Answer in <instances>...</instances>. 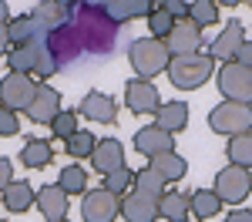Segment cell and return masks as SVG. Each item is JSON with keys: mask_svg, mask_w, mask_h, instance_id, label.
Wrapping results in <instances>:
<instances>
[{"mask_svg": "<svg viewBox=\"0 0 252 222\" xmlns=\"http://www.w3.org/2000/svg\"><path fill=\"white\" fill-rule=\"evenodd\" d=\"M58 189L64 195H84L88 192V168L84 165H67L58 179Z\"/></svg>", "mask_w": 252, "mask_h": 222, "instance_id": "cell-28", "label": "cell"}, {"mask_svg": "<svg viewBox=\"0 0 252 222\" xmlns=\"http://www.w3.org/2000/svg\"><path fill=\"white\" fill-rule=\"evenodd\" d=\"M61 111H64L61 108V91L51 88V84H37V95H34L31 108H27V118L34 125H51Z\"/></svg>", "mask_w": 252, "mask_h": 222, "instance_id": "cell-11", "label": "cell"}, {"mask_svg": "<svg viewBox=\"0 0 252 222\" xmlns=\"http://www.w3.org/2000/svg\"><path fill=\"white\" fill-rule=\"evenodd\" d=\"M0 222H3V219H0Z\"/></svg>", "mask_w": 252, "mask_h": 222, "instance_id": "cell-45", "label": "cell"}, {"mask_svg": "<svg viewBox=\"0 0 252 222\" xmlns=\"http://www.w3.org/2000/svg\"><path fill=\"white\" fill-rule=\"evenodd\" d=\"M249 10H252V0H249Z\"/></svg>", "mask_w": 252, "mask_h": 222, "instance_id": "cell-43", "label": "cell"}, {"mask_svg": "<svg viewBox=\"0 0 252 222\" xmlns=\"http://www.w3.org/2000/svg\"><path fill=\"white\" fill-rule=\"evenodd\" d=\"M225 222H252V209L239 205V209H232V212L225 216Z\"/></svg>", "mask_w": 252, "mask_h": 222, "instance_id": "cell-40", "label": "cell"}, {"mask_svg": "<svg viewBox=\"0 0 252 222\" xmlns=\"http://www.w3.org/2000/svg\"><path fill=\"white\" fill-rule=\"evenodd\" d=\"M158 7H161L175 24H178V20H189V3H185V0H161Z\"/></svg>", "mask_w": 252, "mask_h": 222, "instance_id": "cell-36", "label": "cell"}, {"mask_svg": "<svg viewBox=\"0 0 252 222\" xmlns=\"http://www.w3.org/2000/svg\"><path fill=\"white\" fill-rule=\"evenodd\" d=\"M225 155H229V165L249 172V168H252V131H249V135H235V138H229Z\"/></svg>", "mask_w": 252, "mask_h": 222, "instance_id": "cell-27", "label": "cell"}, {"mask_svg": "<svg viewBox=\"0 0 252 222\" xmlns=\"http://www.w3.org/2000/svg\"><path fill=\"white\" fill-rule=\"evenodd\" d=\"M202 31L195 27L192 20H178L172 27V34L165 37V47H168V54L172 58H189V54H202Z\"/></svg>", "mask_w": 252, "mask_h": 222, "instance_id": "cell-8", "label": "cell"}, {"mask_svg": "<svg viewBox=\"0 0 252 222\" xmlns=\"http://www.w3.org/2000/svg\"><path fill=\"white\" fill-rule=\"evenodd\" d=\"M219 3L215 0H192L189 3V20H192L198 31H205V27H215L219 24Z\"/></svg>", "mask_w": 252, "mask_h": 222, "instance_id": "cell-29", "label": "cell"}, {"mask_svg": "<svg viewBox=\"0 0 252 222\" xmlns=\"http://www.w3.org/2000/svg\"><path fill=\"white\" fill-rule=\"evenodd\" d=\"M192 209H189V195L182 192H165L158 199V219L161 222H189Z\"/></svg>", "mask_w": 252, "mask_h": 222, "instance_id": "cell-22", "label": "cell"}, {"mask_svg": "<svg viewBox=\"0 0 252 222\" xmlns=\"http://www.w3.org/2000/svg\"><path fill=\"white\" fill-rule=\"evenodd\" d=\"M125 104H128L131 115H155L161 108V98H158V88L152 81L131 78L125 84Z\"/></svg>", "mask_w": 252, "mask_h": 222, "instance_id": "cell-9", "label": "cell"}, {"mask_svg": "<svg viewBox=\"0 0 252 222\" xmlns=\"http://www.w3.org/2000/svg\"><path fill=\"white\" fill-rule=\"evenodd\" d=\"M7 37H10V47H27L34 40H47V31L31 14H17L7 20Z\"/></svg>", "mask_w": 252, "mask_h": 222, "instance_id": "cell-15", "label": "cell"}, {"mask_svg": "<svg viewBox=\"0 0 252 222\" xmlns=\"http://www.w3.org/2000/svg\"><path fill=\"white\" fill-rule=\"evenodd\" d=\"M242 44H246V27H242V20H225V24H222V31H219V37L212 40L209 58L229 64V61H235V54H239V47H242Z\"/></svg>", "mask_w": 252, "mask_h": 222, "instance_id": "cell-10", "label": "cell"}, {"mask_svg": "<svg viewBox=\"0 0 252 222\" xmlns=\"http://www.w3.org/2000/svg\"><path fill=\"white\" fill-rule=\"evenodd\" d=\"M212 71H215V61L209 54H189V58H172L165 74L178 91H195L212 78Z\"/></svg>", "mask_w": 252, "mask_h": 222, "instance_id": "cell-2", "label": "cell"}, {"mask_svg": "<svg viewBox=\"0 0 252 222\" xmlns=\"http://www.w3.org/2000/svg\"><path fill=\"white\" fill-rule=\"evenodd\" d=\"M209 128L215 135H249L252 131V104H235V101H222L209 111Z\"/></svg>", "mask_w": 252, "mask_h": 222, "instance_id": "cell-3", "label": "cell"}, {"mask_svg": "<svg viewBox=\"0 0 252 222\" xmlns=\"http://www.w3.org/2000/svg\"><path fill=\"white\" fill-rule=\"evenodd\" d=\"M91 165H94V172L104 179V175H111L118 168H125V145L118 138H104L94 145V152H91Z\"/></svg>", "mask_w": 252, "mask_h": 222, "instance_id": "cell-14", "label": "cell"}, {"mask_svg": "<svg viewBox=\"0 0 252 222\" xmlns=\"http://www.w3.org/2000/svg\"><path fill=\"white\" fill-rule=\"evenodd\" d=\"M10 182H14V161L0 155V195H3V189H7Z\"/></svg>", "mask_w": 252, "mask_h": 222, "instance_id": "cell-38", "label": "cell"}, {"mask_svg": "<svg viewBox=\"0 0 252 222\" xmlns=\"http://www.w3.org/2000/svg\"><path fill=\"white\" fill-rule=\"evenodd\" d=\"M51 161H54V145L47 138H31L20 148V165H24V168L40 172V168H47Z\"/></svg>", "mask_w": 252, "mask_h": 222, "instance_id": "cell-21", "label": "cell"}, {"mask_svg": "<svg viewBox=\"0 0 252 222\" xmlns=\"http://www.w3.org/2000/svg\"><path fill=\"white\" fill-rule=\"evenodd\" d=\"M121 216V199L104 189H91L81 195V219L84 222H115Z\"/></svg>", "mask_w": 252, "mask_h": 222, "instance_id": "cell-7", "label": "cell"}, {"mask_svg": "<svg viewBox=\"0 0 252 222\" xmlns=\"http://www.w3.org/2000/svg\"><path fill=\"white\" fill-rule=\"evenodd\" d=\"M148 168L161 175L165 182H182L189 175V161L182 159L178 152H165V155H155V159H148Z\"/></svg>", "mask_w": 252, "mask_h": 222, "instance_id": "cell-20", "label": "cell"}, {"mask_svg": "<svg viewBox=\"0 0 252 222\" xmlns=\"http://www.w3.org/2000/svg\"><path fill=\"white\" fill-rule=\"evenodd\" d=\"M67 10H71V3H54V0H44V3H37V7L31 10V17H34L40 27L51 34L54 27H61V24L67 20Z\"/></svg>", "mask_w": 252, "mask_h": 222, "instance_id": "cell-25", "label": "cell"}, {"mask_svg": "<svg viewBox=\"0 0 252 222\" xmlns=\"http://www.w3.org/2000/svg\"><path fill=\"white\" fill-rule=\"evenodd\" d=\"M94 145H97V138L91 135V131H84V128H81L78 135H71V138L64 141V152H67L71 159H91Z\"/></svg>", "mask_w": 252, "mask_h": 222, "instance_id": "cell-32", "label": "cell"}, {"mask_svg": "<svg viewBox=\"0 0 252 222\" xmlns=\"http://www.w3.org/2000/svg\"><path fill=\"white\" fill-rule=\"evenodd\" d=\"M58 222H67V219H58Z\"/></svg>", "mask_w": 252, "mask_h": 222, "instance_id": "cell-44", "label": "cell"}, {"mask_svg": "<svg viewBox=\"0 0 252 222\" xmlns=\"http://www.w3.org/2000/svg\"><path fill=\"white\" fill-rule=\"evenodd\" d=\"M155 125L168 135H178L189 128V104L185 101H161V108L155 111Z\"/></svg>", "mask_w": 252, "mask_h": 222, "instance_id": "cell-18", "label": "cell"}, {"mask_svg": "<svg viewBox=\"0 0 252 222\" xmlns=\"http://www.w3.org/2000/svg\"><path fill=\"white\" fill-rule=\"evenodd\" d=\"M148 27H152V34H148V37H155V40H165L168 34H172L175 20H172V17H168V14H165V10H161V7L155 3V10L148 14Z\"/></svg>", "mask_w": 252, "mask_h": 222, "instance_id": "cell-34", "label": "cell"}, {"mask_svg": "<svg viewBox=\"0 0 252 222\" xmlns=\"http://www.w3.org/2000/svg\"><path fill=\"white\" fill-rule=\"evenodd\" d=\"M10 51V37H7V24H0V58H7Z\"/></svg>", "mask_w": 252, "mask_h": 222, "instance_id": "cell-41", "label": "cell"}, {"mask_svg": "<svg viewBox=\"0 0 252 222\" xmlns=\"http://www.w3.org/2000/svg\"><path fill=\"white\" fill-rule=\"evenodd\" d=\"M34 95H37V81L31 78V74H7V78L0 81V108L14 111V115L27 111Z\"/></svg>", "mask_w": 252, "mask_h": 222, "instance_id": "cell-6", "label": "cell"}, {"mask_svg": "<svg viewBox=\"0 0 252 222\" xmlns=\"http://www.w3.org/2000/svg\"><path fill=\"white\" fill-rule=\"evenodd\" d=\"M168 182L161 179V175H155L152 168H138L135 172V192H141V195H152V199H161L168 189H165Z\"/></svg>", "mask_w": 252, "mask_h": 222, "instance_id": "cell-30", "label": "cell"}, {"mask_svg": "<svg viewBox=\"0 0 252 222\" xmlns=\"http://www.w3.org/2000/svg\"><path fill=\"white\" fill-rule=\"evenodd\" d=\"M212 192L219 195V202H222V205L229 202V205H235V209H239V202H246V199H249V192H252V175L246 172V168L225 165V168L215 175Z\"/></svg>", "mask_w": 252, "mask_h": 222, "instance_id": "cell-4", "label": "cell"}, {"mask_svg": "<svg viewBox=\"0 0 252 222\" xmlns=\"http://www.w3.org/2000/svg\"><path fill=\"white\" fill-rule=\"evenodd\" d=\"M67 199H71V195H64L58 185H44V189H37L34 205H37V212L47 222H58V219H67V209H71Z\"/></svg>", "mask_w": 252, "mask_h": 222, "instance_id": "cell-16", "label": "cell"}, {"mask_svg": "<svg viewBox=\"0 0 252 222\" xmlns=\"http://www.w3.org/2000/svg\"><path fill=\"white\" fill-rule=\"evenodd\" d=\"M128 61H131V67H135V78L152 81V78H158L161 71H168L172 54H168L165 40L135 37V40H131V47H128Z\"/></svg>", "mask_w": 252, "mask_h": 222, "instance_id": "cell-1", "label": "cell"}, {"mask_svg": "<svg viewBox=\"0 0 252 222\" xmlns=\"http://www.w3.org/2000/svg\"><path fill=\"white\" fill-rule=\"evenodd\" d=\"M235 64H242V67H249V71H252V40H246V44L239 47V54H235Z\"/></svg>", "mask_w": 252, "mask_h": 222, "instance_id": "cell-39", "label": "cell"}, {"mask_svg": "<svg viewBox=\"0 0 252 222\" xmlns=\"http://www.w3.org/2000/svg\"><path fill=\"white\" fill-rule=\"evenodd\" d=\"M78 111H61L58 118L51 121V131H54V138H61V141H67L71 135H78L81 131V125H78Z\"/></svg>", "mask_w": 252, "mask_h": 222, "instance_id": "cell-33", "label": "cell"}, {"mask_svg": "<svg viewBox=\"0 0 252 222\" xmlns=\"http://www.w3.org/2000/svg\"><path fill=\"white\" fill-rule=\"evenodd\" d=\"M7 20H10V7L0 0V24H7Z\"/></svg>", "mask_w": 252, "mask_h": 222, "instance_id": "cell-42", "label": "cell"}, {"mask_svg": "<svg viewBox=\"0 0 252 222\" xmlns=\"http://www.w3.org/2000/svg\"><path fill=\"white\" fill-rule=\"evenodd\" d=\"M189 209H192V219L198 222H209L219 216V209H222V202L215 195L212 189H195L192 195H189Z\"/></svg>", "mask_w": 252, "mask_h": 222, "instance_id": "cell-24", "label": "cell"}, {"mask_svg": "<svg viewBox=\"0 0 252 222\" xmlns=\"http://www.w3.org/2000/svg\"><path fill=\"white\" fill-rule=\"evenodd\" d=\"M7 67H10V74H34L37 71V47L34 44L10 47L7 51Z\"/></svg>", "mask_w": 252, "mask_h": 222, "instance_id": "cell-26", "label": "cell"}, {"mask_svg": "<svg viewBox=\"0 0 252 222\" xmlns=\"http://www.w3.org/2000/svg\"><path fill=\"white\" fill-rule=\"evenodd\" d=\"M121 219L125 222H158V199L141 195V192H128L121 199Z\"/></svg>", "mask_w": 252, "mask_h": 222, "instance_id": "cell-17", "label": "cell"}, {"mask_svg": "<svg viewBox=\"0 0 252 222\" xmlns=\"http://www.w3.org/2000/svg\"><path fill=\"white\" fill-rule=\"evenodd\" d=\"M34 47H37V78H51L54 71H58V64H54V54H51V44L47 40H34Z\"/></svg>", "mask_w": 252, "mask_h": 222, "instance_id": "cell-35", "label": "cell"}, {"mask_svg": "<svg viewBox=\"0 0 252 222\" xmlns=\"http://www.w3.org/2000/svg\"><path fill=\"white\" fill-rule=\"evenodd\" d=\"M219 91L225 101H235V104H252V71L242 67V64H222L219 67Z\"/></svg>", "mask_w": 252, "mask_h": 222, "instance_id": "cell-5", "label": "cell"}, {"mask_svg": "<svg viewBox=\"0 0 252 222\" xmlns=\"http://www.w3.org/2000/svg\"><path fill=\"white\" fill-rule=\"evenodd\" d=\"M135 152L145 155V159H155V155H165V152H175V135L161 131L158 125H145L135 131Z\"/></svg>", "mask_w": 252, "mask_h": 222, "instance_id": "cell-12", "label": "cell"}, {"mask_svg": "<svg viewBox=\"0 0 252 222\" xmlns=\"http://www.w3.org/2000/svg\"><path fill=\"white\" fill-rule=\"evenodd\" d=\"M155 10L152 0H108L104 3V14L115 20H135V17H148Z\"/></svg>", "mask_w": 252, "mask_h": 222, "instance_id": "cell-23", "label": "cell"}, {"mask_svg": "<svg viewBox=\"0 0 252 222\" xmlns=\"http://www.w3.org/2000/svg\"><path fill=\"white\" fill-rule=\"evenodd\" d=\"M78 115H84L88 121H97V125H115L118 104H115V98L104 95V91H88V95L81 98Z\"/></svg>", "mask_w": 252, "mask_h": 222, "instance_id": "cell-13", "label": "cell"}, {"mask_svg": "<svg viewBox=\"0 0 252 222\" xmlns=\"http://www.w3.org/2000/svg\"><path fill=\"white\" fill-rule=\"evenodd\" d=\"M3 209L7 212H14V216H20V212H27L31 205H34V199H37V192L31 189V182H24V179H14L7 189H3Z\"/></svg>", "mask_w": 252, "mask_h": 222, "instance_id": "cell-19", "label": "cell"}, {"mask_svg": "<svg viewBox=\"0 0 252 222\" xmlns=\"http://www.w3.org/2000/svg\"><path fill=\"white\" fill-rule=\"evenodd\" d=\"M131 185H135V172L125 165V168H118V172H111V175H104V185H101V189L111 192L115 199H125Z\"/></svg>", "mask_w": 252, "mask_h": 222, "instance_id": "cell-31", "label": "cell"}, {"mask_svg": "<svg viewBox=\"0 0 252 222\" xmlns=\"http://www.w3.org/2000/svg\"><path fill=\"white\" fill-rule=\"evenodd\" d=\"M17 131H20L17 115H14V111H7V108H0V135H3V138H14Z\"/></svg>", "mask_w": 252, "mask_h": 222, "instance_id": "cell-37", "label": "cell"}, {"mask_svg": "<svg viewBox=\"0 0 252 222\" xmlns=\"http://www.w3.org/2000/svg\"><path fill=\"white\" fill-rule=\"evenodd\" d=\"M158 222H161V219H158Z\"/></svg>", "mask_w": 252, "mask_h": 222, "instance_id": "cell-46", "label": "cell"}]
</instances>
